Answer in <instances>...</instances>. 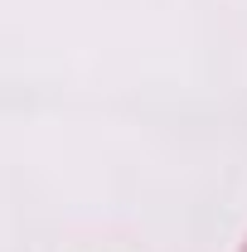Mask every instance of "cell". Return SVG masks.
Returning <instances> with one entry per match:
<instances>
[{
    "label": "cell",
    "mask_w": 247,
    "mask_h": 252,
    "mask_svg": "<svg viewBox=\"0 0 247 252\" xmlns=\"http://www.w3.org/2000/svg\"><path fill=\"white\" fill-rule=\"evenodd\" d=\"M243 252H247V248H243Z\"/></svg>",
    "instance_id": "cell-1"
}]
</instances>
